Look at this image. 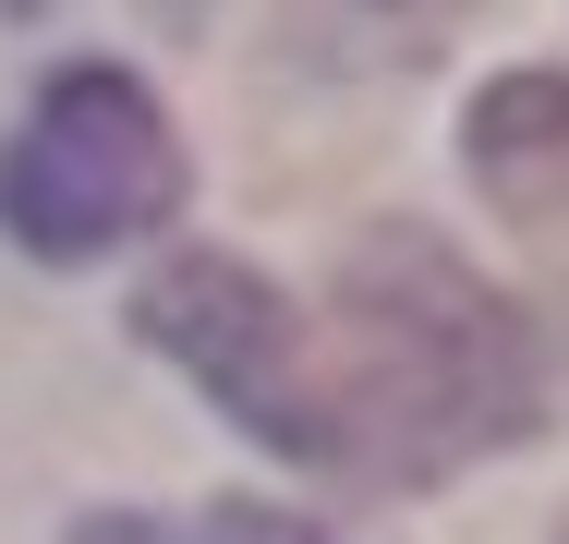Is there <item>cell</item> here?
<instances>
[{"instance_id": "3957f363", "label": "cell", "mask_w": 569, "mask_h": 544, "mask_svg": "<svg viewBox=\"0 0 569 544\" xmlns=\"http://www.w3.org/2000/svg\"><path fill=\"white\" fill-rule=\"evenodd\" d=\"M460 158H472V182L497 206L521 218L569 170V73H497L485 98L460 109Z\"/></svg>"}, {"instance_id": "277c9868", "label": "cell", "mask_w": 569, "mask_h": 544, "mask_svg": "<svg viewBox=\"0 0 569 544\" xmlns=\"http://www.w3.org/2000/svg\"><path fill=\"white\" fill-rule=\"evenodd\" d=\"M73 544H340V533H316V521H291V508H254V496H219V508H194V521H158V508H86Z\"/></svg>"}, {"instance_id": "6da1fadb", "label": "cell", "mask_w": 569, "mask_h": 544, "mask_svg": "<svg viewBox=\"0 0 569 544\" xmlns=\"http://www.w3.org/2000/svg\"><path fill=\"white\" fill-rule=\"evenodd\" d=\"M533 435H546V339L437 230H363L328 279V315H291L279 460L303 472L412 496Z\"/></svg>"}, {"instance_id": "5b68a950", "label": "cell", "mask_w": 569, "mask_h": 544, "mask_svg": "<svg viewBox=\"0 0 569 544\" xmlns=\"http://www.w3.org/2000/svg\"><path fill=\"white\" fill-rule=\"evenodd\" d=\"M376 12H437V0H376Z\"/></svg>"}, {"instance_id": "7a4b0ae2", "label": "cell", "mask_w": 569, "mask_h": 544, "mask_svg": "<svg viewBox=\"0 0 569 544\" xmlns=\"http://www.w3.org/2000/svg\"><path fill=\"white\" fill-rule=\"evenodd\" d=\"M170 206H182V133L121 61L49 73L37 109L12 121V145H0V230L49 266L146 242Z\"/></svg>"}]
</instances>
